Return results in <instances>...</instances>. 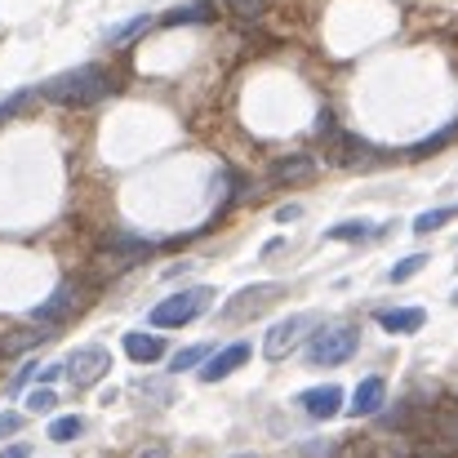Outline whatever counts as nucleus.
<instances>
[{"label":"nucleus","instance_id":"12","mask_svg":"<svg viewBox=\"0 0 458 458\" xmlns=\"http://www.w3.org/2000/svg\"><path fill=\"white\" fill-rule=\"evenodd\" d=\"M311 174H316V160H311V156H281V160L272 165V182H276V187L311 182Z\"/></svg>","mask_w":458,"mask_h":458},{"label":"nucleus","instance_id":"18","mask_svg":"<svg viewBox=\"0 0 458 458\" xmlns=\"http://www.w3.org/2000/svg\"><path fill=\"white\" fill-rule=\"evenodd\" d=\"M148 27H152V18H148V13H139V18H130V22L112 27V31H107V45H130V40H139Z\"/></svg>","mask_w":458,"mask_h":458},{"label":"nucleus","instance_id":"26","mask_svg":"<svg viewBox=\"0 0 458 458\" xmlns=\"http://www.w3.org/2000/svg\"><path fill=\"white\" fill-rule=\"evenodd\" d=\"M36 374H40V369H36V365H22V369H18V378H13V383H9V392H13V396H18V392H27V383H31V378H36Z\"/></svg>","mask_w":458,"mask_h":458},{"label":"nucleus","instance_id":"15","mask_svg":"<svg viewBox=\"0 0 458 458\" xmlns=\"http://www.w3.org/2000/svg\"><path fill=\"white\" fill-rule=\"evenodd\" d=\"M165 27H187V22H214V0H191V4H178L160 18Z\"/></svg>","mask_w":458,"mask_h":458},{"label":"nucleus","instance_id":"17","mask_svg":"<svg viewBox=\"0 0 458 458\" xmlns=\"http://www.w3.org/2000/svg\"><path fill=\"white\" fill-rule=\"evenodd\" d=\"M209 352H214V343H191V347H182V352L169 360V369H174V374L196 369V365H205V360H209Z\"/></svg>","mask_w":458,"mask_h":458},{"label":"nucleus","instance_id":"8","mask_svg":"<svg viewBox=\"0 0 458 458\" xmlns=\"http://www.w3.org/2000/svg\"><path fill=\"white\" fill-rule=\"evenodd\" d=\"M250 352H254L250 343H232V347H223V352H209V360L200 365V378H205V383H223L227 374H236V369L250 360Z\"/></svg>","mask_w":458,"mask_h":458},{"label":"nucleus","instance_id":"16","mask_svg":"<svg viewBox=\"0 0 458 458\" xmlns=\"http://www.w3.org/2000/svg\"><path fill=\"white\" fill-rule=\"evenodd\" d=\"M365 236H378V227H374V223H360V218L334 223V227L325 232V241H365Z\"/></svg>","mask_w":458,"mask_h":458},{"label":"nucleus","instance_id":"20","mask_svg":"<svg viewBox=\"0 0 458 458\" xmlns=\"http://www.w3.org/2000/svg\"><path fill=\"white\" fill-rule=\"evenodd\" d=\"M450 218H458V205H445V209H432V214H419V218H414V232H419V236H428V232L445 227Z\"/></svg>","mask_w":458,"mask_h":458},{"label":"nucleus","instance_id":"7","mask_svg":"<svg viewBox=\"0 0 458 458\" xmlns=\"http://www.w3.org/2000/svg\"><path fill=\"white\" fill-rule=\"evenodd\" d=\"M76 307H81V290H76V281H63V285H58V290H54L45 303L31 307V320H36V325L58 329V325H63V320H67Z\"/></svg>","mask_w":458,"mask_h":458},{"label":"nucleus","instance_id":"23","mask_svg":"<svg viewBox=\"0 0 458 458\" xmlns=\"http://www.w3.org/2000/svg\"><path fill=\"white\" fill-rule=\"evenodd\" d=\"M454 134H458V121H454V125H445V130H437V134H432L428 143H419V148H414V156H432V152H441V148H445V143H450Z\"/></svg>","mask_w":458,"mask_h":458},{"label":"nucleus","instance_id":"33","mask_svg":"<svg viewBox=\"0 0 458 458\" xmlns=\"http://www.w3.org/2000/svg\"><path fill=\"white\" fill-rule=\"evenodd\" d=\"M454 303H458V294H454Z\"/></svg>","mask_w":458,"mask_h":458},{"label":"nucleus","instance_id":"4","mask_svg":"<svg viewBox=\"0 0 458 458\" xmlns=\"http://www.w3.org/2000/svg\"><path fill=\"white\" fill-rule=\"evenodd\" d=\"M107 369H112V352H107V347H98V343L76 347V352L67 356V365H63V374H67L76 387H94Z\"/></svg>","mask_w":458,"mask_h":458},{"label":"nucleus","instance_id":"29","mask_svg":"<svg viewBox=\"0 0 458 458\" xmlns=\"http://www.w3.org/2000/svg\"><path fill=\"white\" fill-rule=\"evenodd\" d=\"M0 458H31V450H27V445H4Z\"/></svg>","mask_w":458,"mask_h":458},{"label":"nucleus","instance_id":"1","mask_svg":"<svg viewBox=\"0 0 458 458\" xmlns=\"http://www.w3.org/2000/svg\"><path fill=\"white\" fill-rule=\"evenodd\" d=\"M112 94V76L98 67V63H85V67H72L54 81L40 85V98L58 103V107H94Z\"/></svg>","mask_w":458,"mask_h":458},{"label":"nucleus","instance_id":"14","mask_svg":"<svg viewBox=\"0 0 458 458\" xmlns=\"http://www.w3.org/2000/svg\"><path fill=\"white\" fill-rule=\"evenodd\" d=\"M383 396H387V387H383V378H360V387H356V396H352V414L356 419H365V414H378L383 410Z\"/></svg>","mask_w":458,"mask_h":458},{"label":"nucleus","instance_id":"25","mask_svg":"<svg viewBox=\"0 0 458 458\" xmlns=\"http://www.w3.org/2000/svg\"><path fill=\"white\" fill-rule=\"evenodd\" d=\"M22 423H27V419H22L18 410H4V414H0V441L13 437V432H22Z\"/></svg>","mask_w":458,"mask_h":458},{"label":"nucleus","instance_id":"3","mask_svg":"<svg viewBox=\"0 0 458 458\" xmlns=\"http://www.w3.org/2000/svg\"><path fill=\"white\" fill-rule=\"evenodd\" d=\"M209 303H214V290H209V285L178 290V294H169L165 303L152 307V325L156 329H182V325H191L200 311H209Z\"/></svg>","mask_w":458,"mask_h":458},{"label":"nucleus","instance_id":"24","mask_svg":"<svg viewBox=\"0 0 458 458\" xmlns=\"http://www.w3.org/2000/svg\"><path fill=\"white\" fill-rule=\"evenodd\" d=\"M227 9H232L236 18H259V13L267 9V0H227Z\"/></svg>","mask_w":458,"mask_h":458},{"label":"nucleus","instance_id":"11","mask_svg":"<svg viewBox=\"0 0 458 458\" xmlns=\"http://www.w3.org/2000/svg\"><path fill=\"white\" fill-rule=\"evenodd\" d=\"M49 338H54V329H49V325L9 329V334L0 338V356H22V352H31V347H40V343H49Z\"/></svg>","mask_w":458,"mask_h":458},{"label":"nucleus","instance_id":"28","mask_svg":"<svg viewBox=\"0 0 458 458\" xmlns=\"http://www.w3.org/2000/svg\"><path fill=\"white\" fill-rule=\"evenodd\" d=\"M276 218H281V223H294V218H303V209H299V205H285Z\"/></svg>","mask_w":458,"mask_h":458},{"label":"nucleus","instance_id":"2","mask_svg":"<svg viewBox=\"0 0 458 458\" xmlns=\"http://www.w3.org/2000/svg\"><path fill=\"white\" fill-rule=\"evenodd\" d=\"M360 347V329L347 325V320H334V325H320L311 329V343H307V365L316 369H334L343 360H352Z\"/></svg>","mask_w":458,"mask_h":458},{"label":"nucleus","instance_id":"32","mask_svg":"<svg viewBox=\"0 0 458 458\" xmlns=\"http://www.w3.org/2000/svg\"><path fill=\"white\" fill-rule=\"evenodd\" d=\"M236 458H254V454H236Z\"/></svg>","mask_w":458,"mask_h":458},{"label":"nucleus","instance_id":"10","mask_svg":"<svg viewBox=\"0 0 458 458\" xmlns=\"http://www.w3.org/2000/svg\"><path fill=\"white\" fill-rule=\"evenodd\" d=\"M378 325H383L387 334H414V329L428 325V311H423V307H383V311H378Z\"/></svg>","mask_w":458,"mask_h":458},{"label":"nucleus","instance_id":"6","mask_svg":"<svg viewBox=\"0 0 458 458\" xmlns=\"http://www.w3.org/2000/svg\"><path fill=\"white\" fill-rule=\"evenodd\" d=\"M285 294V285H245L241 294H232L223 307V320H250V316H263V307L276 303Z\"/></svg>","mask_w":458,"mask_h":458},{"label":"nucleus","instance_id":"13","mask_svg":"<svg viewBox=\"0 0 458 458\" xmlns=\"http://www.w3.org/2000/svg\"><path fill=\"white\" fill-rule=\"evenodd\" d=\"M125 356L139 360V365H156V360H165V338L134 329V334H125Z\"/></svg>","mask_w":458,"mask_h":458},{"label":"nucleus","instance_id":"21","mask_svg":"<svg viewBox=\"0 0 458 458\" xmlns=\"http://www.w3.org/2000/svg\"><path fill=\"white\" fill-rule=\"evenodd\" d=\"M423 267H428V254H410V259H401V263L392 267L387 281H392V285H405V281H410L414 272H423Z\"/></svg>","mask_w":458,"mask_h":458},{"label":"nucleus","instance_id":"5","mask_svg":"<svg viewBox=\"0 0 458 458\" xmlns=\"http://www.w3.org/2000/svg\"><path fill=\"white\" fill-rule=\"evenodd\" d=\"M311 316L299 311V316H285V320H276L272 329H267V338H263V352H267V360H281V356H290L299 343H303L307 334H311Z\"/></svg>","mask_w":458,"mask_h":458},{"label":"nucleus","instance_id":"30","mask_svg":"<svg viewBox=\"0 0 458 458\" xmlns=\"http://www.w3.org/2000/svg\"><path fill=\"white\" fill-rule=\"evenodd\" d=\"M58 374H63V365H49V369H40V383H54Z\"/></svg>","mask_w":458,"mask_h":458},{"label":"nucleus","instance_id":"31","mask_svg":"<svg viewBox=\"0 0 458 458\" xmlns=\"http://www.w3.org/2000/svg\"><path fill=\"white\" fill-rule=\"evenodd\" d=\"M139 458H169V454H165L160 445H152V450H143V454H139Z\"/></svg>","mask_w":458,"mask_h":458},{"label":"nucleus","instance_id":"9","mask_svg":"<svg viewBox=\"0 0 458 458\" xmlns=\"http://www.w3.org/2000/svg\"><path fill=\"white\" fill-rule=\"evenodd\" d=\"M299 405H303L311 419H334L338 410H343V387H334V383H325V387H311L299 396Z\"/></svg>","mask_w":458,"mask_h":458},{"label":"nucleus","instance_id":"22","mask_svg":"<svg viewBox=\"0 0 458 458\" xmlns=\"http://www.w3.org/2000/svg\"><path fill=\"white\" fill-rule=\"evenodd\" d=\"M31 98H40V89H18V94H9V98L0 103V125H4V121H13V116H18V112L31 103Z\"/></svg>","mask_w":458,"mask_h":458},{"label":"nucleus","instance_id":"27","mask_svg":"<svg viewBox=\"0 0 458 458\" xmlns=\"http://www.w3.org/2000/svg\"><path fill=\"white\" fill-rule=\"evenodd\" d=\"M54 401H58V396H54L49 387H40V392H31V401H27V405L40 414V410H54Z\"/></svg>","mask_w":458,"mask_h":458},{"label":"nucleus","instance_id":"19","mask_svg":"<svg viewBox=\"0 0 458 458\" xmlns=\"http://www.w3.org/2000/svg\"><path fill=\"white\" fill-rule=\"evenodd\" d=\"M81 432H85V419H81V414H67V419H54V423H49V441H58V445H63V441H76Z\"/></svg>","mask_w":458,"mask_h":458}]
</instances>
